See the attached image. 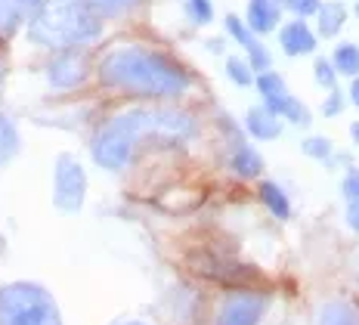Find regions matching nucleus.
<instances>
[{
	"instance_id": "obj_17",
	"label": "nucleus",
	"mask_w": 359,
	"mask_h": 325,
	"mask_svg": "<svg viewBox=\"0 0 359 325\" xmlns=\"http://www.w3.org/2000/svg\"><path fill=\"white\" fill-rule=\"evenodd\" d=\"M260 199H264V205L273 211L279 220H285V217H291V205L285 199V192H282L276 183H260Z\"/></svg>"
},
{
	"instance_id": "obj_28",
	"label": "nucleus",
	"mask_w": 359,
	"mask_h": 325,
	"mask_svg": "<svg viewBox=\"0 0 359 325\" xmlns=\"http://www.w3.org/2000/svg\"><path fill=\"white\" fill-rule=\"evenodd\" d=\"M344 195H347V201H359V171L347 173V180H344Z\"/></svg>"
},
{
	"instance_id": "obj_24",
	"label": "nucleus",
	"mask_w": 359,
	"mask_h": 325,
	"mask_svg": "<svg viewBox=\"0 0 359 325\" xmlns=\"http://www.w3.org/2000/svg\"><path fill=\"white\" fill-rule=\"evenodd\" d=\"M279 6H285V10H291L294 16H316L319 13V0H276Z\"/></svg>"
},
{
	"instance_id": "obj_16",
	"label": "nucleus",
	"mask_w": 359,
	"mask_h": 325,
	"mask_svg": "<svg viewBox=\"0 0 359 325\" xmlns=\"http://www.w3.org/2000/svg\"><path fill=\"white\" fill-rule=\"evenodd\" d=\"M334 72L347 74V78H359V47L356 44H341L334 50Z\"/></svg>"
},
{
	"instance_id": "obj_31",
	"label": "nucleus",
	"mask_w": 359,
	"mask_h": 325,
	"mask_svg": "<svg viewBox=\"0 0 359 325\" xmlns=\"http://www.w3.org/2000/svg\"><path fill=\"white\" fill-rule=\"evenodd\" d=\"M16 4H19V10L22 13H25V16H32V13L37 10V6H41L43 4V0H16Z\"/></svg>"
},
{
	"instance_id": "obj_13",
	"label": "nucleus",
	"mask_w": 359,
	"mask_h": 325,
	"mask_svg": "<svg viewBox=\"0 0 359 325\" xmlns=\"http://www.w3.org/2000/svg\"><path fill=\"white\" fill-rule=\"evenodd\" d=\"M19 146H22V142H19V127H16V121L0 112V168H6V164L16 158Z\"/></svg>"
},
{
	"instance_id": "obj_33",
	"label": "nucleus",
	"mask_w": 359,
	"mask_h": 325,
	"mask_svg": "<svg viewBox=\"0 0 359 325\" xmlns=\"http://www.w3.org/2000/svg\"><path fill=\"white\" fill-rule=\"evenodd\" d=\"M350 133H353V140L359 142V121H353V124H350Z\"/></svg>"
},
{
	"instance_id": "obj_32",
	"label": "nucleus",
	"mask_w": 359,
	"mask_h": 325,
	"mask_svg": "<svg viewBox=\"0 0 359 325\" xmlns=\"http://www.w3.org/2000/svg\"><path fill=\"white\" fill-rule=\"evenodd\" d=\"M350 100L359 105V78H353V87H350Z\"/></svg>"
},
{
	"instance_id": "obj_27",
	"label": "nucleus",
	"mask_w": 359,
	"mask_h": 325,
	"mask_svg": "<svg viewBox=\"0 0 359 325\" xmlns=\"http://www.w3.org/2000/svg\"><path fill=\"white\" fill-rule=\"evenodd\" d=\"M301 149H304L306 155H313V158H328V155H332V140H325V137H310V140L301 142Z\"/></svg>"
},
{
	"instance_id": "obj_12",
	"label": "nucleus",
	"mask_w": 359,
	"mask_h": 325,
	"mask_svg": "<svg viewBox=\"0 0 359 325\" xmlns=\"http://www.w3.org/2000/svg\"><path fill=\"white\" fill-rule=\"evenodd\" d=\"M316 325H359V310L347 300H332L319 310Z\"/></svg>"
},
{
	"instance_id": "obj_1",
	"label": "nucleus",
	"mask_w": 359,
	"mask_h": 325,
	"mask_svg": "<svg viewBox=\"0 0 359 325\" xmlns=\"http://www.w3.org/2000/svg\"><path fill=\"white\" fill-rule=\"evenodd\" d=\"M196 137V121L174 109H130L100 127L93 137V158L100 168L121 171L146 140L186 142Z\"/></svg>"
},
{
	"instance_id": "obj_7",
	"label": "nucleus",
	"mask_w": 359,
	"mask_h": 325,
	"mask_svg": "<svg viewBox=\"0 0 359 325\" xmlns=\"http://www.w3.org/2000/svg\"><path fill=\"white\" fill-rule=\"evenodd\" d=\"M87 78V56L74 50H62L53 62L47 65V81L56 90H72L78 84H84Z\"/></svg>"
},
{
	"instance_id": "obj_4",
	"label": "nucleus",
	"mask_w": 359,
	"mask_h": 325,
	"mask_svg": "<svg viewBox=\"0 0 359 325\" xmlns=\"http://www.w3.org/2000/svg\"><path fill=\"white\" fill-rule=\"evenodd\" d=\"M0 325H62V316L47 288L16 282L0 288Z\"/></svg>"
},
{
	"instance_id": "obj_30",
	"label": "nucleus",
	"mask_w": 359,
	"mask_h": 325,
	"mask_svg": "<svg viewBox=\"0 0 359 325\" xmlns=\"http://www.w3.org/2000/svg\"><path fill=\"white\" fill-rule=\"evenodd\" d=\"M347 223L359 232V201H350V208H347Z\"/></svg>"
},
{
	"instance_id": "obj_5",
	"label": "nucleus",
	"mask_w": 359,
	"mask_h": 325,
	"mask_svg": "<svg viewBox=\"0 0 359 325\" xmlns=\"http://www.w3.org/2000/svg\"><path fill=\"white\" fill-rule=\"evenodd\" d=\"M87 199V173L81 161L69 152L56 158L53 168V205L59 214H78Z\"/></svg>"
},
{
	"instance_id": "obj_35",
	"label": "nucleus",
	"mask_w": 359,
	"mask_h": 325,
	"mask_svg": "<svg viewBox=\"0 0 359 325\" xmlns=\"http://www.w3.org/2000/svg\"><path fill=\"white\" fill-rule=\"evenodd\" d=\"M356 13H359V6H356Z\"/></svg>"
},
{
	"instance_id": "obj_26",
	"label": "nucleus",
	"mask_w": 359,
	"mask_h": 325,
	"mask_svg": "<svg viewBox=\"0 0 359 325\" xmlns=\"http://www.w3.org/2000/svg\"><path fill=\"white\" fill-rule=\"evenodd\" d=\"M313 72H316V81L323 84L325 90H334V81H338V72H334V65L328 62V59H316V65H313Z\"/></svg>"
},
{
	"instance_id": "obj_22",
	"label": "nucleus",
	"mask_w": 359,
	"mask_h": 325,
	"mask_svg": "<svg viewBox=\"0 0 359 325\" xmlns=\"http://www.w3.org/2000/svg\"><path fill=\"white\" fill-rule=\"evenodd\" d=\"M226 32L233 34L236 41H238V44H242V47H245V50H248L251 44H254V32H251V28L245 25V22L238 19V16H226Z\"/></svg>"
},
{
	"instance_id": "obj_6",
	"label": "nucleus",
	"mask_w": 359,
	"mask_h": 325,
	"mask_svg": "<svg viewBox=\"0 0 359 325\" xmlns=\"http://www.w3.org/2000/svg\"><path fill=\"white\" fill-rule=\"evenodd\" d=\"M266 298L254 291H236L217 310V325H257L264 319Z\"/></svg>"
},
{
	"instance_id": "obj_11",
	"label": "nucleus",
	"mask_w": 359,
	"mask_h": 325,
	"mask_svg": "<svg viewBox=\"0 0 359 325\" xmlns=\"http://www.w3.org/2000/svg\"><path fill=\"white\" fill-rule=\"evenodd\" d=\"M266 112H273L276 118H288L291 124H310V112L304 109V102L301 100H294L291 93H282V96H273V100H266L264 105Z\"/></svg>"
},
{
	"instance_id": "obj_8",
	"label": "nucleus",
	"mask_w": 359,
	"mask_h": 325,
	"mask_svg": "<svg viewBox=\"0 0 359 325\" xmlns=\"http://www.w3.org/2000/svg\"><path fill=\"white\" fill-rule=\"evenodd\" d=\"M279 44L288 56H306V53L316 50V34L310 32V25H306L304 19H294V22H288V25H282Z\"/></svg>"
},
{
	"instance_id": "obj_14",
	"label": "nucleus",
	"mask_w": 359,
	"mask_h": 325,
	"mask_svg": "<svg viewBox=\"0 0 359 325\" xmlns=\"http://www.w3.org/2000/svg\"><path fill=\"white\" fill-rule=\"evenodd\" d=\"M316 16H319V34L334 37L344 28V22H347V6L338 4V0H334V4H323Z\"/></svg>"
},
{
	"instance_id": "obj_23",
	"label": "nucleus",
	"mask_w": 359,
	"mask_h": 325,
	"mask_svg": "<svg viewBox=\"0 0 359 325\" xmlns=\"http://www.w3.org/2000/svg\"><path fill=\"white\" fill-rule=\"evenodd\" d=\"M226 74L236 81L238 87H248L251 84V65L248 62H242V59H226Z\"/></svg>"
},
{
	"instance_id": "obj_21",
	"label": "nucleus",
	"mask_w": 359,
	"mask_h": 325,
	"mask_svg": "<svg viewBox=\"0 0 359 325\" xmlns=\"http://www.w3.org/2000/svg\"><path fill=\"white\" fill-rule=\"evenodd\" d=\"M186 13H189V19L198 22V25H208V22L214 19L211 0H186Z\"/></svg>"
},
{
	"instance_id": "obj_10",
	"label": "nucleus",
	"mask_w": 359,
	"mask_h": 325,
	"mask_svg": "<svg viewBox=\"0 0 359 325\" xmlns=\"http://www.w3.org/2000/svg\"><path fill=\"white\" fill-rule=\"evenodd\" d=\"M245 127H248V133L254 140H276L282 133L279 118L266 109H251L248 115H245Z\"/></svg>"
},
{
	"instance_id": "obj_29",
	"label": "nucleus",
	"mask_w": 359,
	"mask_h": 325,
	"mask_svg": "<svg viewBox=\"0 0 359 325\" xmlns=\"http://www.w3.org/2000/svg\"><path fill=\"white\" fill-rule=\"evenodd\" d=\"M341 109H344V96L338 93V90H332V96L325 100V105H323V112L328 118H334V115H341Z\"/></svg>"
},
{
	"instance_id": "obj_25",
	"label": "nucleus",
	"mask_w": 359,
	"mask_h": 325,
	"mask_svg": "<svg viewBox=\"0 0 359 325\" xmlns=\"http://www.w3.org/2000/svg\"><path fill=\"white\" fill-rule=\"evenodd\" d=\"M248 65L254 72H269V53L260 41H254L248 47Z\"/></svg>"
},
{
	"instance_id": "obj_2",
	"label": "nucleus",
	"mask_w": 359,
	"mask_h": 325,
	"mask_svg": "<svg viewBox=\"0 0 359 325\" xmlns=\"http://www.w3.org/2000/svg\"><path fill=\"white\" fill-rule=\"evenodd\" d=\"M102 84L140 96H180L189 90L186 74L174 59L146 47H115L100 62Z\"/></svg>"
},
{
	"instance_id": "obj_15",
	"label": "nucleus",
	"mask_w": 359,
	"mask_h": 325,
	"mask_svg": "<svg viewBox=\"0 0 359 325\" xmlns=\"http://www.w3.org/2000/svg\"><path fill=\"white\" fill-rule=\"evenodd\" d=\"M229 164H233V171L238 173V177H257V173L264 171V158L254 152L251 146H242V142L236 146L233 161H229Z\"/></svg>"
},
{
	"instance_id": "obj_34",
	"label": "nucleus",
	"mask_w": 359,
	"mask_h": 325,
	"mask_svg": "<svg viewBox=\"0 0 359 325\" xmlns=\"http://www.w3.org/2000/svg\"><path fill=\"white\" fill-rule=\"evenodd\" d=\"M118 325H143V322H118Z\"/></svg>"
},
{
	"instance_id": "obj_9",
	"label": "nucleus",
	"mask_w": 359,
	"mask_h": 325,
	"mask_svg": "<svg viewBox=\"0 0 359 325\" xmlns=\"http://www.w3.org/2000/svg\"><path fill=\"white\" fill-rule=\"evenodd\" d=\"M279 16H282V6L276 0H248V22L245 25L254 34H266L279 25Z\"/></svg>"
},
{
	"instance_id": "obj_18",
	"label": "nucleus",
	"mask_w": 359,
	"mask_h": 325,
	"mask_svg": "<svg viewBox=\"0 0 359 325\" xmlns=\"http://www.w3.org/2000/svg\"><path fill=\"white\" fill-rule=\"evenodd\" d=\"M257 90H260V96H264V102L273 100V96L288 93V87H285V81H282V74H276V72H260V74H257Z\"/></svg>"
},
{
	"instance_id": "obj_19",
	"label": "nucleus",
	"mask_w": 359,
	"mask_h": 325,
	"mask_svg": "<svg viewBox=\"0 0 359 325\" xmlns=\"http://www.w3.org/2000/svg\"><path fill=\"white\" fill-rule=\"evenodd\" d=\"M25 19V13L19 10L16 0H0V34L16 32V25Z\"/></svg>"
},
{
	"instance_id": "obj_20",
	"label": "nucleus",
	"mask_w": 359,
	"mask_h": 325,
	"mask_svg": "<svg viewBox=\"0 0 359 325\" xmlns=\"http://www.w3.org/2000/svg\"><path fill=\"white\" fill-rule=\"evenodd\" d=\"M137 4L140 0H90V6H93L100 16H121V13H127Z\"/></svg>"
},
{
	"instance_id": "obj_3",
	"label": "nucleus",
	"mask_w": 359,
	"mask_h": 325,
	"mask_svg": "<svg viewBox=\"0 0 359 325\" xmlns=\"http://www.w3.org/2000/svg\"><path fill=\"white\" fill-rule=\"evenodd\" d=\"M100 34L102 19L90 0H43L28 19V37L50 50L87 47Z\"/></svg>"
}]
</instances>
